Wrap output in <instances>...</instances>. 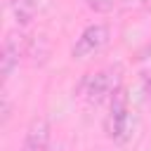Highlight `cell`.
<instances>
[{"label": "cell", "instance_id": "1", "mask_svg": "<svg viewBox=\"0 0 151 151\" xmlns=\"http://www.w3.org/2000/svg\"><path fill=\"white\" fill-rule=\"evenodd\" d=\"M120 66H106V68H99L97 73L87 76L83 83H80V97L87 101V104H104L106 99L111 101L116 97V92H120Z\"/></svg>", "mask_w": 151, "mask_h": 151}, {"label": "cell", "instance_id": "2", "mask_svg": "<svg viewBox=\"0 0 151 151\" xmlns=\"http://www.w3.org/2000/svg\"><path fill=\"white\" fill-rule=\"evenodd\" d=\"M104 130L109 134V139L123 144L130 139L132 134V111H130V101H127V94L120 90L116 92V97L111 99V106H109V116L104 120Z\"/></svg>", "mask_w": 151, "mask_h": 151}, {"label": "cell", "instance_id": "3", "mask_svg": "<svg viewBox=\"0 0 151 151\" xmlns=\"http://www.w3.org/2000/svg\"><path fill=\"white\" fill-rule=\"evenodd\" d=\"M111 40V28L106 24H90L80 31V35L76 38L73 47H71V57L73 59H87L99 54Z\"/></svg>", "mask_w": 151, "mask_h": 151}, {"label": "cell", "instance_id": "4", "mask_svg": "<svg viewBox=\"0 0 151 151\" xmlns=\"http://www.w3.org/2000/svg\"><path fill=\"white\" fill-rule=\"evenodd\" d=\"M26 52H28L26 38L21 33H7V38L2 42V52H0V71H2L5 80L14 73V68H19V61Z\"/></svg>", "mask_w": 151, "mask_h": 151}, {"label": "cell", "instance_id": "5", "mask_svg": "<svg viewBox=\"0 0 151 151\" xmlns=\"http://www.w3.org/2000/svg\"><path fill=\"white\" fill-rule=\"evenodd\" d=\"M50 149V123L45 118H33L26 134L21 151H47Z\"/></svg>", "mask_w": 151, "mask_h": 151}, {"label": "cell", "instance_id": "6", "mask_svg": "<svg viewBox=\"0 0 151 151\" xmlns=\"http://www.w3.org/2000/svg\"><path fill=\"white\" fill-rule=\"evenodd\" d=\"M42 0H14L12 2V12H14V21L19 26H26L40 9Z\"/></svg>", "mask_w": 151, "mask_h": 151}, {"label": "cell", "instance_id": "7", "mask_svg": "<svg viewBox=\"0 0 151 151\" xmlns=\"http://www.w3.org/2000/svg\"><path fill=\"white\" fill-rule=\"evenodd\" d=\"M116 2L118 0H87V7L92 12H97V14H106V12H111L116 7Z\"/></svg>", "mask_w": 151, "mask_h": 151}, {"label": "cell", "instance_id": "8", "mask_svg": "<svg viewBox=\"0 0 151 151\" xmlns=\"http://www.w3.org/2000/svg\"><path fill=\"white\" fill-rule=\"evenodd\" d=\"M9 118H12V104H9L7 92H2V125H7Z\"/></svg>", "mask_w": 151, "mask_h": 151}, {"label": "cell", "instance_id": "9", "mask_svg": "<svg viewBox=\"0 0 151 151\" xmlns=\"http://www.w3.org/2000/svg\"><path fill=\"white\" fill-rule=\"evenodd\" d=\"M54 151H64V149H54Z\"/></svg>", "mask_w": 151, "mask_h": 151}]
</instances>
